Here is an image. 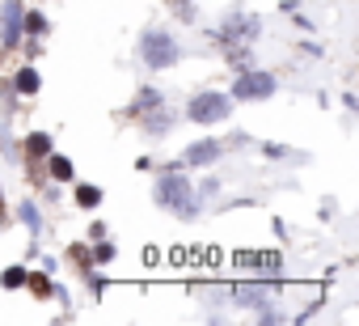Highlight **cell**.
I'll list each match as a JSON object with an SVG mask.
<instances>
[{"label": "cell", "mask_w": 359, "mask_h": 326, "mask_svg": "<svg viewBox=\"0 0 359 326\" xmlns=\"http://www.w3.org/2000/svg\"><path fill=\"white\" fill-rule=\"evenodd\" d=\"M156 208L173 212V216H182V221H195L199 216V191L191 187V178L182 170H169L156 178V191H152Z\"/></svg>", "instance_id": "obj_1"}, {"label": "cell", "mask_w": 359, "mask_h": 326, "mask_svg": "<svg viewBox=\"0 0 359 326\" xmlns=\"http://www.w3.org/2000/svg\"><path fill=\"white\" fill-rule=\"evenodd\" d=\"M140 60H144V68H173L182 60V43H177L165 26H148L140 34Z\"/></svg>", "instance_id": "obj_2"}, {"label": "cell", "mask_w": 359, "mask_h": 326, "mask_svg": "<svg viewBox=\"0 0 359 326\" xmlns=\"http://www.w3.org/2000/svg\"><path fill=\"white\" fill-rule=\"evenodd\" d=\"M233 115V98L229 93H220V89H203V93H195L191 102H187V119L191 123H224Z\"/></svg>", "instance_id": "obj_3"}, {"label": "cell", "mask_w": 359, "mask_h": 326, "mask_svg": "<svg viewBox=\"0 0 359 326\" xmlns=\"http://www.w3.org/2000/svg\"><path fill=\"white\" fill-rule=\"evenodd\" d=\"M275 89H279V85H275V77H271V72H254V68H241V77L233 81L229 98H233V102H266Z\"/></svg>", "instance_id": "obj_4"}, {"label": "cell", "mask_w": 359, "mask_h": 326, "mask_svg": "<svg viewBox=\"0 0 359 326\" xmlns=\"http://www.w3.org/2000/svg\"><path fill=\"white\" fill-rule=\"evenodd\" d=\"M220 157H224V144H220V140H195V144H187V152H182V161H177V166L203 170V166H216Z\"/></svg>", "instance_id": "obj_5"}, {"label": "cell", "mask_w": 359, "mask_h": 326, "mask_svg": "<svg viewBox=\"0 0 359 326\" xmlns=\"http://www.w3.org/2000/svg\"><path fill=\"white\" fill-rule=\"evenodd\" d=\"M258 30H262V22H258L254 13H233V18L220 26V39H224V43H254Z\"/></svg>", "instance_id": "obj_6"}, {"label": "cell", "mask_w": 359, "mask_h": 326, "mask_svg": "<svg viewBox=\"0 0 359 326\" xmlns=\"http://www.w3.org/2000/svg\"><path fill=\"white\" fill-rule=\"evenodd\" d=\"M22 0H5V5H0V43L5 47H13L18 39H22Z\"/></svg>", "instance_id": "obj_7"}, {"label": "cell", "mask_w": 359, "mask_h": 326, "mask_svg": "<svg viewBox=\"0 0 359 326\" xmlns=\"http://www.w3.org/2000/svg\"><path fill=\"white\" fill-rule=\"evenodd\" d=\"M47 30H51V22H47L43 13H34V9L22 13V34H34V39H39V34H47Z\"/></svg>", "instance_id": "obj_8"}, {"label": "cell", "mask_w": 359, "mask_h": 326, "mask_svg": "<svg viewBox=\"0 0 359 326\" xmlns=\"http://www.w3.org/2000/svg\"><path fill=\"white\" fill-rule=\"evenodd\" d=\"M152 106L161 110V106H165V93H161V89H152V85H144V89H140V98H135V110H152Z\"/></svg>", "instance_id": "obj_9"}, {"label": "cell", "mask_w": 359, "mask_h": 326, "mask_svg": "<svg viewBox=\"0 0 359 326\" xmlns=\"http://www.w3.org/2000/svg\"><path fill=\"white\" fill-rule=\"evenodd\" d=\"M13 85H18V93H39V85H43V77H39L34 68H22Z\"/></svg>", "instance_id": "obj_10"}, {"label": "cell", "mask_w": 359, "mask_h": 326, "mask_svg": "<svg viewBox=\"0 0 359 326\" xmlns=\"http://www.w3.org/2000/svg\"><path fill=\"white\" fill-rule=\"evenodd\" d=\"M76 204H81V208H97V204H102V187L81 183V187H76Z\"/></svg>", "instance_id": "obj_11"}, {"label": "cell", "mask_w": 359, "mask_h": 326, "mask_svg": "<svg viewBox=\"0 0 359 326\" xmlns=\"http://www.w3.org/2000/svg\"><path fill=\"white\" fill-rule=\"evenodd\" d=\"M26 152H30V157H47V152H51V136H47V131H34V136L26 140Z\"/></svg>", "instance_id": "obj_12"}, {"label": "cell", "mask_w": 359, "mask_h": 326, "mask_svg": "<svg viewBox=\"0 0 359 326\" xmlns=\"http://www.w3.org/2000/svg\"><path fill=\"white\" fill-rule=\"evenodd\" d=\"M47 161H51V174H55V183H72V161H68V157H55V152H51Z\"/></svg>", "instance_id": "obj_13"}, {"label": "cell", "mask_w": 359, "mask_h": 326, "mask_svg": "<svg viewBox=\"0 0 359 326\" xmlns=\"http://www.w3.org/2000/svg\"><path fill=\"white\" fill-rule=\"evenodd\" d=\"M30 275H26V267H5V271H0V284H5V288H22Z\"/></svg>", "instance_id": "obj_14"}, {"label": "cell", "mask_w": 359, "mask_h": 326, "mask_svg": "<svg viewBox=\"0 0 359 326\" xmlns=\"http://www.w3.org/2000/svg\"><path fill=\"white\" fill-rule=\"evenodd\" d=\"M18 216H22V221H26V225H30V229H34V233H39V229H43V216H39V208H34V204H30V200H22V208H18Z\"/></svg>", "instance_id": "obj_15"}, {"label": "cell", "mask_w": 359, "mask_h": 326, "mask_svg": "<svg viewBox=\"0 0 359 326\" xmlns=\"http://www.w3.org/2000/svg\"><path fill=\"white\" fill-rule=\"evenodd\" d=\"M237 301H241V305H262V301H266V292H262V288H254V284H241V288H237Z\"/></svg>", "instance_id": "obj_16"}, {"label": "cell", "mask_w": 359, "mask_h": 326, "mask_svg": "<svg viewBox=\"0 0 359 326\" xmlns=\"http://www.w3.org/2000/svg\"><path fill=\"white\" fill-rule=\"evenodd\" d=\"M110 259H114V246H110V242H102V246L93 250V263H110Z\"/></svg>", "instance_id": "obj_17"}, {"label": "cell", "mask_w": 359, "mask_h": 326, "mask_svg": "<svg viewBox=\"0 0 359 326\" xmlns=\"http://www.w3.org/2000/svg\"><path fill=\"white\" fill-rule=\"evenodd\" d=\"M148 131L156 136V131H169V119L165 115H156V119H148Z\"/></svg>", "instance_id": "obj_18"}, {"label": "cell", "mask_w": 359, "mask_h": 326, "mask_svg": "<svg viewBox=\"0 0 359 326\" xmlns=\"http://www.w3.org/2000/svg\"><path fill=\"white\" fill-rule=\"evenodd\" d=\"M262 152H266V157H287V148H283V144H262Z\"/></svg>", "instance_id": "obj_19"}, {"label": "cell", "mask_w": 359, "mask_h": 326, "mask_svg": "<svg viewBox=\"0 0 359 326\" xmlns=\"http://www.w3.org/2000/svg\"><path fill=\"white\" fill-rule=\"evenodd\" d=\"M216 191H220V183H216V178H208V183L199 187V195H216Z\"/></svg>", "instance_id": "obj_20"}]
</instances>
